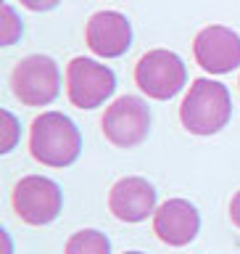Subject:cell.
<instances>
[{
  "mask_svg": "<svg viewBox=\"0 0 240 254\" xmlns=\"http://www.w3.org/2000/svg\"><path fill=\"white\" fill-rule=\"evenodd\" d=\"M193 56L209 74H227L240 66V35L222 24L203 27L193 40Z\"/></svg>",
  "mask_w": 240,
  "mask_h": 254,
  "instance_id": "8",
  "label": "cell"
},
{
  "mask_svg": "<svg viewBox=\"0 0 240 254\" xmlns=\"http://www.w3.org/2000/svg\"><path fill=\"white\" fill-rule=\"evenodd\" d=\"M29 154L45 167H69L82 154L79 127L61 111H43L29 127Z\"/></svg>",
  "mask_w": 240,
  "mask_h": 254,
  "instance_id": "1",
  "label": "cell"
},
{
  "mask_svg": "<svg viewBox=\"0 0 240 254\" xmlns=\"http://www.w3.org/2000/svg\"><path fill=\"white\" fill-rule=\"evenodd\" d=\"M3 241H5V254H11V236H8V230H3Z\"/></svg>",
  "mask_w": 240,
  "mask_h": 254,
  "instance_id": "17",
  "label": "cell"
},
{
  "mask_svg": "<svg viewBox=\"0 0 240 254\" xmlns=\"http://www.w3.org/2000/svg\"><path fill=\"white\" fill-rule=\"evenodd\" d=\"M103 135L116 148H135L150 132V109L138 95H122L103 114Z\"/></svg>",
  "mask_w": 240,
  "mask_h": 254,
  "instance_id": "7",
  "label": "cell"
},
{
  "mask_svg": "<svg viewBox=\"0 0 240 254\" xmlns=\"http://www.w3.org/2000/svg\"><path fill=\"white\" fill-rule=\"evenodd\" d=\"M87 48L100 59H119L132 45V24L119 11H98L85 27Z\"/></svg>",
  "mask_w": 240,
  "mask_h": 254,
  "instance_id": "9",
  "label": "cell"
},
{
  "mask_svg": "<svg viewBox=\"0 0 240 254\" xmlns=\"http://www.w3.org/2000/svg\"><path fill=\"white\" fill-rule=\"evenodd\" d=\"M11 90L24 106H48L61 93V69L50 56L32 53L11 71Z\"/></svg>",
  "mask_w": 240,
  "mask_h": 254,
  "instance_id": "3",
  "label": "cell"
},
{
  "mask_svg": "<svg viewBox=\"0 0 240 254\" xmlns=\"http://www.w3.org/2000/svg\"><path fill=\"white\" fill-rule=\"evenodd\" d=\"M63 254H111V241L106 233L95 228H85L69 236Z\"/></svg>",
  "mask_w": 240,
  "mask_h": 254,
  "instance_id": "12",
  "label": "cell"
},
{
  "mask_svg": "<svg viewBox=\"0 0 240 254\" xmlns=\"http://www.w3.org/2000/svg\"><path fill=\"white\" fill-rule=\"evenodd\" d=\"M124 254H145V252H124Z\"/></svg>",
  "mask_w": 240,
  "mask_h": 254,
  "instance_id": "18",
  "label": "cell"
},
{
  "mask_svg": "<svg viewBox=\"0 0 240 254\" xmlns=\"http://www.w3.org/2000/svg\"><path fill=\"white\" fill-rule=\"evenodd\" d=\"M13 212L27 225H48L63 209V190L45 175H24L11 193Z\"/></svg>",
  "mask_w": 240,
  "mask_h": 254,
  "instance_id": "5",
  "label": "cell"
},
{
  "mask_svg": "<svg viewBox=\"0 0 240 254\" xmlns=\"http://www.w3.org/2000/svg\"><path fill=\"white\" fill-rule=\"evenodd\" d=\"M201 230V214L188 198H166L153 212V233L166 246H188Z\"/></svg>",
  "mask_w": 240,
  "mask_h": 254,
  "instance_id": "10",
  "label": "cell"
},
{
  "mask_svg": "<svg viewBox=\"0 0 240 254\" xmlns=\"http://www.w3.org/2000/svg\"><path fill=\"white\" fill-rule=\"evenodd\" d=\"M116 90V74L106 64H98L85 56L69 61L66 66V95L77 109H98Z\"/></svg>",
  "mask_w": 240,
  "mask_h": 254,
  "instance_id": "6",
  "label": "cell"
},
{
  "mask_svg": "<svg viewBox=\"0 0 240 254\" xmlns=\"http://www.w3.org/2000/svg\"><path fill=\"white\" fill-rule=\"evenodd\" d=\"M0 130H3V135H0V154H8V151H13L16 140H19V119H16L8 109L0 111Z\"/></svg>",
  "mask_w": 240,
  "mask_h": 254,
  "instance_id": "14",
  "label": "cell"
},
{
  "mask_svg": "<svg viewBox=\"0 0 240 254\" xmlns=\"http://www.w3.org/2000/svg\"><path fill=\"white\" fill-rule=\"evenodd\" d=\"M21 37V19L8 3L0 8V45H13Z\"/></svg>",
  "mask_w": 240,
  "mask_h": 254,
  "instance_id": "13",
  "label": "cell"
},
{
  "mask_svg": "<svg viewBox=\"0 0 240 254\" xmlns=\"http://www.w3.org/2000/svg\"><path fill=\"white\" fill-rule=\"evenodd\" d=\"M233 117V98L227 85L217 79H193L180 106V122L193 135H214L227 127Z\"/></svg>",
  "mask_w": 240,
  "mask_h": 254,
  "instance_id": "2",
  "label": "cell"
},
{
  "mask_svg": "<svg viewBox=\"0 0 240 254\" xmlns=\"http://www.w3.org/2000/svg\"><path fill=\"white\" fill-rule=\"evenodd\" d=\"M61 0H21V5L27 11H35V13H43V11H53Z\"/></svg>",
  "mask_w": 240,
  "mask_h": 254,
  "instance_id": "15",
  "label": "cell"
},
{
  "mask_svg": "<svg viewBox=\"0 0 240 254\" xmlns=\"http://www.w3.org/2000/svg\"><path fill=\"white\" fill-rule=\"evenodd\" d=\"M135 82L148 98L153 101H169L174 98L188 82V69L185 61L177 53L166 51V48H156L140 56L135 64Z\"/></svg>",
  "mask_w": 240,
  "mask_h": 254,
  "instance_id": "4",
  "label": "cell"
},
{
  "mask_svg": "<svg viewBox=\"0 0 240 254\" xmlns=\"http://www.w3.org/2000/svg\"><path fill=\"white\" fill-rule=\"evenodd\" d=\"M108 209L116 220L122 222H143L148 214H153L156 206V188L145 178L127 175L116 180L108 193Z\"/></svg>",
  "mask_w": 240,
  "mask_h": 254,
  "instance_id": "11",
  "label": "cell"
},
{
  "mask_svg": "<svg viewBox=\"0 0 240 254\" xmlns=\"http://www.w3.org/2000/svg\"><path fill=\"white\" fill-rule=\"evenodd\" d=\"M230 220L240 228V190L233 196V201H230Z\"/></svg>",
  "mask_w": 240,
  "mask_h": 254,
  "instance_id": "16",
  "label": "cell"
}]
</instances>
